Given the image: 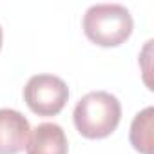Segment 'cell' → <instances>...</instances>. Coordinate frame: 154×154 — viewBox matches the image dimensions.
<instances>
[{"instance_id":"1","label":"cell","mask_w":154,"mask_h":154,"mask_svg":"<svg viewBox=\"0 0 154 154\" xmlns=\"http://www.w3.org/2000/svg\"><path fill=\"white\" fill-rule=\"evenodd\" d=\"M72 120L76 131L84 138H107L116 131L122 120V103L107 91H93L76 103Z\"/></svg>"},{"instance_id":"2","label":"cell","mask_w":154,"mask_h":154,"mask_svg":"<svg viewBox=\"0 0 154 154\" xmlns=\"http://www.w3.org/2000/svg\"><path fill=\"white\" fill-rule=\"evenodd\" d=\"M134 27L132 15L122 4H94L84 15L85 36L102 47L123 44Z\"/></svg>"},{"instance_id":"3","label":"cell","mask_w":154,"mask_h":154,"mask_svg":"<svg viewBox=\"0 0 154 154\" xmlns=\"http://www.w3.org/2000/svg\"><path fill=\"white\" fill-rule=\"evenodd\" d=\"M24 100L35 114L54 116L65 107L69 87L54 74H35L24 87Z\"/></svg>"},{"instance_id":"4","label":"cell","mask_w":154,"mask_h":154,"mask_svg":"<svg viewBox=\"0 0 154 154\" xmlns=\"http://www.w3.org/2000/svg\"><path fill=\"white\" fill-rule=\"evenodd\" d=\"M27 118L15 109H0V154H18L29 138Z\"/></svg>"},{"instance_id":"5","label":"cell","mask_w":154,"mask_h":154,"mask_svg":"<svg viewBox=\"0 0 154 154\" xmlns=\"http://www.w3.org/2000/svg\"><path fill=\"white\" fill-rule=\"evenodd\" d=\"M27 154H67L69 143L65 131L58 123H40L29 132L26 143Z\"/></svg>"},{"instance_id":"6","label":"cell","mask_w":154,"mask_h":154,"mask_svg":"<svg viewBox=\"0 0 154 154\" xmlns=\"http://www.w3.org/2000/svg\"><path fill=\"white\" fill-rule=\"evenodd\" d=\"M152 116L154 109L145 107L131 123V143L141 154H152Z\"/></svg>"},{"instance_id":"7","label":"cell","mask_w":154,"mask_h":154,"mask_svg":"<svg viewBox=\"0 0 154 154\" xmlns=\"http://www.w3.org/2000/svg\"><path fill=\"white\" fill-rule=\"evenodd\" d=\"M0 47H2V26H0Z\"/></svg>"}]
</instances>
